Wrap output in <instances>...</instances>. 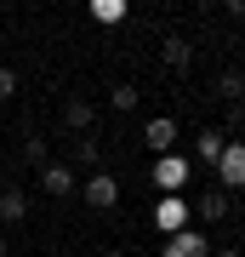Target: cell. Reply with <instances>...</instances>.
Returning a JSON list of instances; mask_svg holds the SVG:
<instances>
[{
  "label": "cell",
  "instance_id": "cell-8",
  "mask_svg": "<svg viewBox=\"0 0 245 257\" xmlns=\"http://www.w3.org/2000/svg\"><path fill=\"white\" fill-rule=\"evenodd\" d=\"M23 211H29L23 189H0V223H23Z\"/></svg>",
  "mask_w": 245,
  "mask_h": 257
},
{
  "label": "cell",
  "instance_id": "cell-6",
  "mask_svg": "<svg viewBox=\"0 0 245 257\" xmlns=\"http://www.w3.org/2000/svg\"><path fill=\"white\" fill-rule=\"evenodd\" d=\"M40 189H46V194H57V200H69V194H74V172H69V166H52V160H46V166H40Z\"/></svg>",
  "mask_w": 245,
  "mask_h": 257
},
{
  "label": "cell",
  "instance_id": "cell-1",
  "mask_svg": "<svg viewBox=\"0 0 245 257\" xmlns=\"http://www.w3.org/2000/svg\"><path fill=\"white\" fill-rule=\"evenodd\" d=\"M217 177H222V194H234L245 183V149L239 143H222V155H217Z\"/></svg>",
  "mask_w": 245,
  "mask_h": 257
},
{
  "label": "cell",
  "instance_id": "cell-12",
  "mask_svg": "<svg viewBox=\"0 0 245 257\" xmlns=\"http://www.w3.org/2000/svg\"><path fill=\"white\" fill-rule=\"evenodd\" d=\"M194 149H200V160H217V155H222V132H211V126H205L200 138H194Z\"/></svg>",
  "mask_w": 245,
  "mask_h": 257
},
{
  "label": "cell",
  "instance_id": "cell-19",
  "mask_svg": "<svg viewBox=\"0 0 245 257\" xmlns=\"http://www.w3.org/2000/svg\"><path fill=\"white\" fill-rule=\"evenodd\" d=\"M0 257H6V234H0Z\"/></svg>",
  "mask_w": 245,
  "mask_h": 257
},
{
  "label": "cell",
  "instance_id": "cell-13",
  "mask_svg": "<svg viewBox=\"0 0 245 257\" xmlns=\"http://www.w3.org/2000/svg\"><path fill=\"white\" fill-rule=\"evenodd\" d=\"M74 160H80V166H97L103 160V143L97 138H74Z\"/></svg>",
  "mask_w": 245,
  "mask_h": 257
},
{
  "label": "cell",
  "instance_id": "cell-2",
  "mask_svg": "<svg viewBox=\"0 0 245 257\" xmlns=\"http://www.w3.org/2000/svg\"><path fill=\"white\" fill-rule=\"evenodd\" d=\"M160 257H211V240H205L200 229H177L171 240H165Z\"/></svg>",
  "mask_w": 245,
  "mask_h": 257
},
{
  "label": "cell",
  "instance_id": "cell-7",
  "mask_svg": "<svg viewBox=\"0 0 245 257\" xmlns=\"http://www.w3.org/2000/svg\"><path fill=\"white\" fill-rule=\"evenodd\" d=\"M154 223H160V229H165V234H177V229H182V223H188V206H182V200H177V194H165V200H160V211H154Z\"/></svg>",
  "mask_w": 245,
  "mask_h": 257
},
{
  "label": "cell",
  "instance_id": "cell-20",
  "mask_svg": "<svg viewBox=\"0 0 245 257\" xmlns=\"http://www.w3.org/2000/svg\"><path fill=\"white\" fill-rule=\"evenodd\" d=\"M103 257H126V251H103Z\"/></svg>",
  "mask_w": 245,
  "mask_h": 257
},
{
  "label": "cell",
  "instance_id": "cell-5",
  "mask_svg": "<svg viewBox=\"0 0 245 257\" xmlns=\"http://www.w3.org/2000/svg\"><path fill=\"white\" fill-rule=\"evenodd\" d=\"M154 183H160L165 194H177L182 183H188V166H182L177 155H160V160H154Z\"/></svg>",
  "mask_w": 245,
  "mask_h": 257
},
{
  "label": "cell",
  "instance_id": "cell-15",
  "mask_svg": "<svg viewBox=\"0 0 245 257\" xmlns=\"http://www.w3.org/2000/svg\"><path fill=\"white\" fill-rule=\"evenodd\" d=\"M91 12H97V23H114V18H126V0H97Z\"/></svg>",
  "mask_w": 245,
  "mask_h": 257
},
{
  "label": "cell",
  "instance_id": "cell-16",
  "mask_svg": "<svg viewBox=\"0 0 245 257\" xmlns=\"http://www.w3.org/2000/svg\"><path fill=\"white\" fill-rule=\"evenodd\" d=\"M23 155H29V166H46V138L29 132V138H23Z\"/></svg>",
  "mask_w": 245,
  "mask_h": 257
},
{
  "label": "cell",
  "instance_id": "cell-10",
  "mask_svg": "<svg viewBox=\"0 0 245 257\" xmlns=\"http://www.w3.org/2000/svg\"><path fill=\"white\" fill-rule=\"evenodd\" d=\"M63 120H69V126H74V132H91V120H97V109H91V103H86V97H74V103H69V109H63Z\"/></svg>",
  "mask_w": 245,
  "mask_h": 257
},
{
  "label": "cell",
  "instance_id": "cell-14",
  "mask_svg": "<svg viewBox=\"0 0 245 257\" xmlns=\"http://www.w3.org/2000/svg\"><path fill=\"white\" fill-rule=\"evenodd\" d=\"M137 97H143L137 86H114V92H109V103H114L120 114H131V109H137Z\"/></svg>",
  "mask_w": 245,
  "mask_h": 257
},
{
  "label": "cell",
  "instance_id": "cell-17",
  "mask_svg": "<svg viewBox=\"0 0 245 257\" xmlns=\"http://www.w3.org/2000/svg\"><path fill=\"white\" fill-rule=\"evenodd\" d=\"M6 97H18V74H12V69H0V103H6Z\"/></svg>",
  "mask_w": 245,
  "mask_h": 257
},
{
  "label": "cell",
  "instance_id": "cell-9",
  "mask_svg": "<svg viewBox=\"0 0 245 257\" xmlns=\"http://www.w3.org/2000/svg\"><path fill=\"white\" fill-rule=\"evenodd\" d=\"M188 63H194V46H188L182 35H171V40H165V69H177V74H182Z\"/></svg>",
  "mask_w": 245,
  "mask_h": 257
},
{
  "label": "cell",
  "instance_id": "cell-4",
  "mask_svg": "<svg viewBox=\"0 0 245 257\" xmlns=\"http://www.w3.org/2000/svg\"><path fill=\"white\" fill-rule=\"evenodd\" d=\"M143 143L154 149V155H171V143H177V120H171V114L148 120V126H143Z\"/></svg>",
  "mask_w": 245,
  "mask_h": 257
},
{
  "label": "cell",
  "instance_id": "cell-18",
  "mask_svg": "<svg viewBox=\"0 0 245 257\" xmlns=\"http://www.w3.org/2000/svg\"><path fill=\"white\" fill-rule=\"evenodd\" d=\"M217 257H239V246H222V251H217Z\"/></svg>",
  "mask_w": 245,
  "mask_h": 257
},
{
  "label": "cell",
  "instance_id": "cell-3",
  "mask_svg": "<svg viewBox=\"0 0 245 257\" xmlns=\"http://www.w3.org/2000/svg\"><path fill=\"white\" fill-rule=\"evenodd\" d=\"M114 200H120V183H114L109 172H91V177H86V206H97V211H109Z\"/></svg>",
  "mask_w": 245,
  "mask_h": 257
},
{
  "label": "cell",
  "instance_id": "cell-11",
  "mask_svg": "<svg viewBox=\"0 0 245 257\" xmlns=\"http://www.w3.org/2000/svg\"><path fill=\"white\" fill-rule=\"evenodd\" d=\"M228 211H234V200H228V194H205V206H200V217H205V223H222Z\"/></svg>",
  "mask_w": 245,
  "mask_h": 257
}]
</instances>
